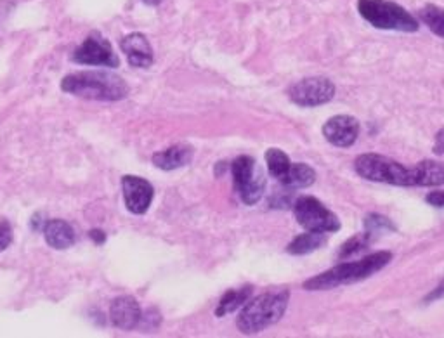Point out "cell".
<instances>
[{
    "label": "cell",
    "instance_id": "6da1fadb",
    "mask_svg": "<svg viewBox=\"0 0 444 338\" xmlns=\"http://www.w3.org/2000/svg\"><path fill=\"white\" fill-rule=\"evenodd\" d=\"M392 260V253L390 252H377L372 255L365 257V259L358 260V262H343L339 266L332 267L326 273L318 274V276L310 277L304 283L306 290H330L339 284H350L358 283V281L366 279L372 274L379 273L380 269L387 266Z\"/></svg>",
    "mask_w": 444,
    "mask_h": 338
},
{
    "label": "cell",
    "instance_id": "7a4b0ae2",
    "mask_svg": "<svg viewBox=\"0 0 444 338\" xmlns=\"http://www.w3.org/2000/svg\"><path fill=\"white\" fill-rule=\"evenodd\" d=\"M65 92L96 101H120L129 94V87L120 76L112 73L83 72L68 75L61 82Z\"/></svg>",
    "mask_w": 444,
    "mask_h": 338
},
{
    "label": "cell",
    "instance_id": "3957f363",
    "mask_svg": "<svg viewBox=\"0 0 444 338\" xmlns=\"http://www.w3.org/2000/svg\"><path fill=\"white\" fill-rule=\"evenodd\" d=\"M288 306V292H268L245 302L236 326L242 333L253 335L282 319Z\"/></svg>",
    "mask_w": 444,
    "mask_h": 338
},
{
    "label": "cell",
    "instance_id": "277c9868",
    "mask_svg": "<svg viewBox=\"0 0 444 338\" xmlns=\"http://www.w3.org/2000/svg\"><path fill=\"white\" fill-rule=\"evenodd\" d=\"M358 11L375 28L406 33L419 30V21L406 9L389 0H359Z\"/></svg>",
    "mask_w": 444,
    "mask_h": 338
},
{
    "label": "cell",
    "instance_id": "5b68a950",
    "mask_svg": "<svg viewBox=\"0 0 444 338\" xmlns=\"http://www.w3.org/2000/svg\"><path fill=\"white\" fill-rule=\"evenodd\" d=\"M354 169L365 179L373 182H385L392 186H413V169H406L401 163L394 162L387 156L368 155L358 156Z\"/></svg>",
    "mask_w": 444,
    "mask_h": 338
},
{
    "label": "cell",
    "instance_id": "8992f818",
    "mask_svg": "<svg viewBox=\"0 0 444 338\" xmlns=\"http://www.w3.org/2000/svg\"><path fill=\"white\" fill-rule=\"evenodd\" d=\"M295 219L307 231L318 233H337L340 229V220L333 212H330L319 200L313 196H300L293 203Z\"/></svg>",
    "mask_w": 444,
    "mask_h": 338
},
{
    "label": "cell",
    "instance_id": "52a82bcc",
    "mask_svg": "<svg viewBox=\"0 0 444 338\" xmlns=\"http://www.w3.org/2000/svg\"><path fill=\"white\" fill-rule=\"evenodd\" d=\"M333 96H335V85L323 76L304 78L288 89L290 101L299 106H306V108L325 105V103L332 101Z\"/></svg>",
    "mask_w": 444,
    "mask_h": 338
},
{
    "label": "cell",
    "instance_id": "ba28073f",
    "mask_svg": "<svg viewBox=\"0 0 444 338\" xmlns=\"http://www.w3.org/2000/svg\"><path fill=\"white\" fill-rule=\"evenodd\" d=\"M73 61L87 66H106V68H118L120 59L113 52L112 43L101 35L92 33L73 54Z\"/></svg>",
    "mask_w": 444,
    "mask_h": 338
},
{
    "label": "cell",
    "instance_id": "9c48e42d",
    "mask_svg": "<svg viewBox=\"0 0 444 338\" xmlns=\"http://www.w3.org/2000/svg\"><path fill=\"white\" fill-rule=\"evenodd\" d=\"M122 191L125 207L129 212L136 215H142L148 212L149 205L153 202V186L146 179L136 176H125L122 179Z\"/></svg>",
    "mask_w": 444,
    "mask_h": 338
},
{
    "label": "cell",
    "instance_id": "30bf717a",
    "mask_svg": "<svg viewBox=\"0 0 444 338\" xmlns=\"http://www.w3.org/2000/svg\"><path fill=\"white\" fill-rule=\"evenodd\" d=\"M323 136L337 148H349L359 136V122L349 115H337L323 125Z\"/></svg>",
    "mask_w": 444,
    "mask_h": 338
},
{
    "label": "cell",
    "instance_id": "8fae6325",
    "mask_svg": "<svg viewBox=\"0 0 444 338\" xmlns=\"http://www.w3.org/2000/svg\"><path fill=\"white\" fill-rule=\"evenodd\" d=\"M109 316H112L113 324L120 330H134L139 326L142 319L141 307H139L138 300L134 297L123 295L118 297L112 302V309H109Z\"/></svg>",
    "mask_w": 444,
    "mask_h": 338
},
{
    "label": "cell",
    "instance_id": "7c38bea8",
    "mask_svg": "<svg viewBox=\"0 0 444 338\" xmlns=\"http://www.w3.org/2000/svg\"><path fill=\"white\" fill-rule=\"evenodd\" d=\"M122 51L125 52L130 66L148 68L153 65V49L142 33H130L122 40Z\"/></svg>",
    "mask_w": 444,
    "mask_h": 338
},
{
    "label": "cell",
    "instance_id": "4fadbf2b",
    "mask_svg": "<svg viewBox=\"0 0 444 338\" xmlns=\"http://www.w3.org/2000/svg\"><path fill=\"white\" fill-rule=\"evenodd\" d=\"M42 233L47 245L56 250H66L75 243V231L65 220H47Z\"/></svg>",
    "mask_w": 444,
    "mask_h": 338
},
{
    "label": "cell",
    "instance_id": "5bb4252c",
    "mask_svg": "<svg viewBox=\"0 0 444 338\" xmlns=\"http://www.w3.org/2000/svg\"><path fill=\"white\" fill-rule=\"evenodd\" d=\"M193 158V149L184 144H177L172 148L160 151L153 156V163L162 170H176L188 165Z\"/></svg>",
    "mask_w": 444,
    "mask_h": 338
},
{
    "label": "cell",
    "instance_id": "9a60e30c",
    "mask_svg": "<svg viewBox=\"0 0 444 338\" xmlns=\"http://www.w3.org/2000/svg\"><path fill=\"white\" fill-rule=\"evenodd\" d=\"M444 184V163L425 160L413 167V186H441Z\"/></svg>",
    "mask_w": 444,
    "mask_h": 338
},
{
    "label": "cell",
    "instance_id": "2e32d148",
    "mask_svg": "<svg viewBox=\"0 0 444 338\" xmlns=\"http://www.w3.org/2000/svg\"><path fill=\"white\" fill-rule=\"evenodd\" d=\"M326 243V233H318V231H309V233L299 234L293 237L292 243L286 246V252L292 255H306V253L316 252Z\"/></svg>",
    "mask_w": 444,
    "mask_h": 338
},
{
    "label": "cell",
    "instance_id": "e0dca14e",
    "mask_svg": "<svg viewBox=\"0 0 444 338\" xmlns=\"http://www.w3.org/2000/svg\"><path fill=\"white\" fill-rule=\"evenodd\" d=\"M252 295V286L240 288V290H229L224 293V297L220 299L219 306L215 309V316L222 317L226 314L235 313L236 309L245 306V302L249 300V297Z\"/></svg>",
    "mask_w": 444,
    "mask_h": 338
},
{
    "label": "cell",
    "instance_id": "ac0fdd59",
    "mask_svg": "<svg viewBox=\"0 0 444 338\" xmlns=\"http://www.w3.org/2000/svg\"><path fill=\"white\" fill-rule=\"evenodd\" d=\"M316 180V172L306 163H292L279 182L288 187H307Z\"/></svg>",
    "mask_w": 444,
    "mask_h": 338
},
{
    "label": "cell",
    "instance_id": "d6986e66",
    "mask_svg": "<svg viewBox=\"0 0 444 338\" xmlns=\"http://www.w3.org/2000/svg\"><path fill=\"white\" fill-rule=\"evenodd\" d=\"M264 189H266V179H264L262 173L257 170L255 176H253L245 186H242L236 191H238V195L243 203H246V205H255V203L262 198Z\"/></svg>",
    "mask_w": 444,
    "mask_h": 338
},
{
    "label": "cell",
    "instance_id": "ffe728a7",
    "mask_svg": "<svg viewBox=\"0 0 444 338\" xmlns=\"http://www.w3.org/2000/svg\"><path fill=\"white\" fill-rule=\"evenodd\" d=\"M255 162H253L252 156H238V158L231 163V173L236 189L245 186V184L255 176Z\"/></svg>",
    "mask_w": 444,
    "mask_h": 338
},
{
    "label": "cell",
    "instance_id": "44dd1931",
    "mask_svg": "<svg viewBox=\"0 0 444 338\" xmlns=\"http://www.w3.org/2000/svg\"><path fill=\"white\" fill-rule=\"evenodd\" d=\"M266 163H268L269 173L278 180H282L283 177H285V173L288 172L290 165H292L288 156L278 148H271L266 151Z\"/></svg>",
    "mask_w": 444,
    "mask_h": 338
},
{
    "label": "cell",
    "instance_id": "7402d4cb",
    "mask_svg": "<svg viewBox=\"0 0 444 338\" xmlns=\"http://www.w3.org/2000/svg\"><path fill=\"white\" fill-rule=\"evenodd\" d=\"M420 16H422L423 23L430 28V32L444 39V9L443 8H437V6L429 4L420 11Z\"/></svg>",
    "mask_w": 444,
    "mask_h": 338
},
{
    "label": "cell",
    "instance_id": "603a6c76",
    "mask_svg": "<svg viewBox=\"0 0 444 338\" xmlns=\"http://www.w3.org/2000/svg\"><path fill=\"white\" fill-rule=\"evenodd\" d=\"M372 236L373 234L370 233V231H366V233L358 234V236H354V237H350L349 241H346L339 252L340 259H347V257L354 255V253H358V252H361L363 249H366V246L372 243Z\"/></svg>",
    "mask_w": 444,
    "mask_h": 338
},
{
    "label": "cell",
    "instance_id": "cb8c5ba5",
    "mask_svg": "<svg viewBox=\"0 0 444 338\" xmlns=\"http://www.w3.org/2000/svg\"><path fill=\"white\" fill-rule=\"evenodd\" d=\"M385 227L387 229H394L392 224H390L389 219H385V217H380V215L366 217V229H368L372 234L379 233V231H383Z\"/></svg>",
    "mask_w": 444,
    "mask_h": 338
},
{
    "label": "cell",
    "instance_id": "d4e9b609",
    "mask_svg": "<svg viewBox=\"0 0 444 338\" xmlns=\"http://www.w3.org/2000/svg\"><path fill=\"white\" fill-rule=\"evenodd\" d=\"M12 243V229L11 224L6 220H0V252L8 249Z\"/></svg>",
    "mask_w": 444,
    "mask_h": 338
},
{
    "label": "cell",
    "instance_id": "484cf974",
    "mask_svg": "<svg viewBox=\"0 0 444 338\" xmlns=\"http://www.w3.org/2000/svg\"><path fill=\"white\" fill-rule=\"evenodd\" d=\"M425 200L432 207H444V191H434V193L427 195Z\"/></svg>",
    "mask_w": 444,
    "mask_h": 338
},
{
    "label": "cell",
    "instance_id": "4316f807",
    "mask_svg": "<svg viewBox=\"0 0 444 338\" xmlns=\"http://www.w3.org/2000/svg\"><path fill=\"white\" fill-rule=\"evenodd\" d=\"M434 153L444 155V129H441L436 136V144H434Z\"/></svg>",
    "mask_w": 444,
    "mask_h": 338
},
{
    "label": "cell",
    "instance_id": "83f0119b",
    "mask_svg": "<svg viewBox=\"0 0 444 338\" xmlns=\"http://www.w3.org/2000/svg\"><path fill=\"white\" fill-rule=\"evenodd\" d=\"M443 297H444V279H443V283H441L439 286H437L436 290H434V292L430 293L429 297H427L425 302H432V300H436V299H443Z\"/></svg>",
    "mask_w": 444,
    "mask_h": 338
},
{
    "label": "cell",
    "instance_id": "f1b7e54d",
    "mask_svg": "<svg viewBox=\"0 0 444 338\" xmlns=\"http://www.w3.org/2000/svg\"><path fill=\"white\" fill-rule=\"evenodd\" d=\"M89 236H91L92 240H94L96 243H98V245H103V243L106 241V234L103 233V231H98V229L91 231V233H89Z\"/></svg>",
    "mask_w": 444,
    "mask_h": 338
},
{
    "label": "cell",
    "instance_id": "f546056e",
    "mask_svg": "<svg viewBox=\"0 0 444 338\" xmlns=\"http://www.w3.org/2000/svg\"><path fill=\"white\" fill-rule=\"evenodd\" d=\"M142 2H145V4H148V6H158L160 2H162V0H142Z\"/></svg>",
    "mask_w": 444,
    "mask_h": 338
}]
</instances>
